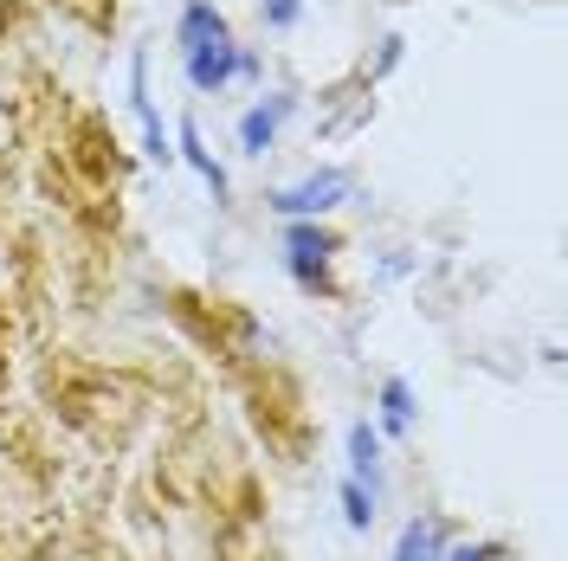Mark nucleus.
<instances>
[{"mask_svg": "<svg viewBox=\"0 0 568 561\" xmlns=\"http://www.w3.org/2000/svg\"><path fill=\"white\" fill-rule=\"evenodd\" d=\"M284 258H291V272L304 284H329L323 272H329V258H336V233L317 226V220H291V226H284Z\"/></svg>", "mask_w": 568, "mask_h": 561, "instance_id": "obj_2", "label": "nucleus"}, {"mask_svg": "<svg viewBox=\"0 0 568 561\" xmlns=\"http://www.w3.org/2000/svg\"><path fill=\"white\" fill-rule=\"evenodd\" d=\"M297 110V98H272V104H252L246 116H240V149L246 155H265L272 142H278V130H284V116Z\"/></svg>", "mask_w": 568, "mask_h": 561, "instance_id": "obj_5", "label": "nucleus"}, {"mask_svg": "<svg viewBox=\"0 0 568 561\" xmlns=\"http://www.w3.org/2000/svg\"><path fill=\"white\" fill-rule=\"evenodd\" d=\"M343 517H349V529H368V523H375V497L362 491L355 478L343 484Z\"/></svg>", "mask_w": 568, "mask_h": 561, "instance_id": "obj_10", "label": "nucleus"}, {"mask_svg": "<svg viewBox=\"0 0 568 561\" xmlns=\"http://www.w3.org/2000/svg\"><path fill=\"white\" fill-rule=\"evenodd\" d=\"M349 465H355V484H368V497H382V432L368 420L349 426Z\"/></svg>", "mask_w": 568, "mask_h": 561, "instance_id": "obj_7", "label": "nucleus"}, {"mask_svg": "<svg viewBox=\"0 0 568 561\" xmlns=\"http://www.w3.org/2000/svg\"><path fill=\"white\" fill-rule=\"evenodd\" d=\"M446 555V523L439 517H414L394 542V561H439Z\"/></svg>", "mask_w": 568, "mask_h": 561, "instance_id": "obj_6", "label": "nucleus"}, {"mask_svg": "<svg viewBox=\"0 0 568 561\" xmlns=\"http://www.w3.org/2000/svg\"><path fill=\"white\" fill-rule=\"evenodd\" d=\"M265 20H272V27H297V20H304V0H265Z\"/></svg>", "mask_w": 568, "mask_h": 561, "instance_id": "obj_11", "label": "nucleus"}, {"mask_svg": "<svg viewBox=\"0 0 568 561\" xmlns=\"http://www.w3.org/2000/svg\"><path fill=\"white\" fill-rule=\"evenodd\" d=\"M349 187H355L349 169H323V175L297 181V187H278V194H272V213H284V220H317V213L343 207Z\"/></svg>", "mask_w": 568, "mask_h": 561, "instance_id": "obj_1", "label": "nucleus"}, {"mask_svg": "<svg viewBox=\"0 0 568 561\" xmlns=\"http://www.w3.org/2000/svg\"><path fill=\"white\" fill-rule=\"evenodd\" d=\"M382 420H388V432H407L414 426V387L400 381V375L382 381Z\"/></svg>", "mask_w": 568, "mask_h": 561, "instance_id": "obj_9", "label": "nucleus"}, {"mask_svg": "<svg viewBox=\"0 0 568 561\" xmlns=\"http://www.w3.org/2000/svg\"><path fill=\"white\" fill-rule=\"evenodd\" d=\"M181 71H187V84H194V91H226L233 78H246V71H252V52H240V45L181 52Z\"/></svg>", "mask_w": 568, "mask_h": 561, "instance_id": "obj_3", "label": "nucleus"}, {"mask_svg": "<svg viewBox=\"0 0 568 561\" xmlns=\"http://www.w3.org/2000/svg\"><path fill=\"white\" fill-rule=\"evenodd\" d=\"M181 162H187V169H194V175L207 181L213 187V201H220V194H226V175H220V162H213L207 149H201V136H194V123H181V149H175Z\"/></svg>", "mask_w": 568, "mask_h": 561, "instance_id": "obj_8", "label": "nucleus"}, {"mask_svg": "<svg viewBox=\"0 0 568 561\" xmlns=\"http://www.w3.org/2000/svg\"><path fill=\"white\" fill-rule=\"evenodd\" d=\"M175 39L181 52H207V45H233V27H226V13L213 0H187L175 20Z\"/></svg>", "mask_w": 568, "mask_h": 561, "instance_id": "obj_4", "label": "nucleus"}]
</instances>
